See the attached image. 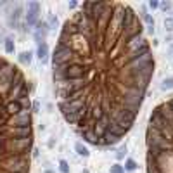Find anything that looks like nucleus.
<instances>
[{
	"instance_id": "nucleus-1",
	"label": "nucleus",
	"mask_w": 173,
	"mask_h": 173,
	"mask_svg": "<svg viewBox=\"0 0 173 173\" xmlns=\"http://www.w3.org/2000/svg\"><path fill=\"white\" fill-rule=\"evenodd\" d=\"M154 66L130 5L83 2L62 24L52 56L61 114L90 146H116L135 125Z\"/></svg>"
},
{
	"instance_id": "nucleus-2",
	"label": "nucleus",
	"mask_w": 173,
	"mask_h": 173,
	"mask_svg": "<svg viewBox=\"0 0 173 173\" xmlns=\"http://www.w3.org/2000/svg\"><path fill=\"white\" fill-rule=\"evenodd\" d=\"M31 149L30 83L14 62L0 56V173H30Z\"/></svg>"
},
{
	"instance_id": "nucleus-3",
	"label": "nucleus",
	"mask_w": 173,
	"mask_h": 173,
	"mask_svg": "<svg viewBox=\"0 0 173 173\" xmlns=\"http://www.w3.org/2000/svg\"><path fill=\"white\" fill-rule=\"evenodd\" d=\"M147 173H173V95L156 106L146 132Z\"/></svg>"
},
{
	"instance_id": "nucleus-4",
	"label": "nucleus",
	"mask_w": 173,
	"mask_h": 173,
	"mask_svg": "<svg viewBox=\"0 0 173 173\" xmlns=\"http://www.w3.org/2000/svg\"><path fill=\"white\" fill-rule=\"evenodd\" d=\"M38 16H40V4H38V2H35V0H33V2H28L26 16H24L28 26H37V23L40 21V19H38Z\"/></svg>"
},
{
	"instance_id": "nucleus-5",
	"label": "nucleus",
	"mask_w": 173,
	"mask_h": 173,
	"mask_svg": "<svg viewBox=\"0 0 173 173\" xmlns=\"http://www.w3.org/2000/svg\"><path fill=\"white\" fill-rule=\"evenodd\" d=\"M49 31H50V28H49V23H47V21H38V23H37V30H35V38H37V43L45 42Z\"/></svg>"
},
{
	"instance_id": "nucleus-6",
	"label": "nucleus",
	"mask_w": 173,
	"mask_h": 173,
	"mask_svg": "<svg viewBox=\"0 0 173 173\" xmlns=\"http://www.w3.org/2000/svg\"><path fill=\"white\" fill-rule=\"evenodd\" d=\"M37 56H38V59H40L42 62L47 59V56H49V45H47V42H42V43H38V47H37Z\"/></svg>"
},
{
	"instance_id": "nucleus-7",
	"label": "nucleus",
	"mask_w": 173,
	"mask_h": 173,
	"mask_svg": "<svg viewBox=\"0 0 173 173\" xmlns=\"http://www.w3.org/2000/svg\"><path fill=\"white\" fill-rule=\"evenodd\" d=\"M75 149H76V152H78L80 156H83V158H88V154H90V152H88V149H86L82 142H76L75 144Z\"/></svg>"
},
{
	"instance_id": "nucleus-8",
	"label": "nucleus",
	"mask_w": 173,
	"mask_h": 173,
	"mask_svg": "<svg viewBox=\"0 0 173 173\" xmlns=\"http://www.w3.org/2000/svg\"><path fill=\"white\" fill-rule=\"evenodd\" d=\"M171 88H173V76L165 78V80H163V83H161V90L168 92V90H171Z\"/></svg>"
},
{
	"instance_id": "nucleus-9",
	"label": "nucleus",
	"mask_w": 173,
	"mask_h": 173,
	"mask_svg": "<svg viewBox=\"0 0 173 173\" xmlns=\"http://www.w3.org/2000/svg\"><path fill=\"white\" fill-rule=\"evenodd\" d=\"M137 166H139V165H137L135 159H126V161H125V166H123V168L126 170V171H135Z\"/></svg>"
},
{
	"instance_id": "nucleus-10",
	"label": "nucleus",
	"mask_w": 173,
	"mask_h": 173,
	"mask_svg": "<svg viewBox=\"0 0 173 173\" xmlns=\"http://www.w3.org/2000/svg\"><path fill=\"white\" fill-rule=\"evenodd\" d=\"M31 56H33V54H31L30 50H28V52H21V54H19V62L30 64L31 62Z\"/></svg>"
},
{
	"instance_id": "nucleus-11",
	"label": "nucleus",
	"mask_w": 173,
	"mask_h": 173,
	"mask_svg": "<svg viewBox=\"0 0 173 173\" xmlns=\"http://www.w3.org/2000/svg\"><path fill=\"white\" fill-rule=\"evenodd\" d=\"M14 49H16V45H14V40L7 38V40H5V52H7V54H12V52H14Z\"/></svg>"
},
{
	"instance_id": "nucleus-12",
	"label": "nucleus",
	"mask_w": 173,
	"mask_h": 173,
	"mask_svg": "<svg viewBox=\"0 0 173 173\" xmlns=\"http://www.w3.org/2000/svg\"><path fill=\"white\" fill-rule=\"evenodd\" d=\"M59 170H61V173H69V165L66 159H61L59 161Z\"/></svg>"
},
{
	"instance_id": "nucleus-13",
	"label": "nucleus",
	"mask_w": 173,
	"mask_h": 173,
	"mask_svg": "<svg viewBox=\"0 0 173 173\" xmlns=\"http://www.w3.org/2000/svg\"><path fill=\"white\" fill-rule=\"evenodd\" d=\"M125 154H126V144H125V146H121L120 149H118V152H116V159H118V161H121V159L125 158Z\"/></svg>"
},
{
	"instance_id": "nucleus-14",
	"label": "nucleus",
	"mask_w": 173,
	"mask_h": 173,
	"mask_svg": "<svg viewBox=\"0 0 173 173\" xmlns=\"http://www.w3.org/2000/svg\"><path fill=\"white\" fill-rule=\"evenodd\" d=\"M111 173H125V168L120 165V163H116V165H113L111 166V170H109Z\"/></svg>"
},
{
	"instance_id": "nucleus-15",
	"label": "nucleus",
	"mask_w": 173,
	"mask_h": 173,
	"mask_svg": "<svg viewBox=\"0 0 173 173\" xmlns=\"http://www.w3.org/2000/svg\"><path fill=\"white\" fill-rule=\"evenodd\" d=\"M165 28H166V30H168V31H173V19H165Z\"/></svg>"
},
{
	"instance_id": "nucleus-16",
	"label": "nucleus",
	"mask_w": 173,
	"mask_h": 173,
	"mask_svg": "<svg viewBox=\"0 0 173 173\" xmlns=\"http://www.w3.org/2000/svg\"><path fill=\"white\" fill-rule=\"evenodd\" d=\"M159 7H161L163 11H170V9H171V4H170V2H163V4H159Z\"/></svg>"
},
{
	"instance_id": "nucleus-17",
	"label": "nucleus",
	"mask_w": 173,
	"mask_h": 173,
	"mask_svg": "<svg viewBox=\"0 0 173 173\" xmlns=\"http://www.w3.org/2000/svg\"><path fill=\"white\" fill-rule=\"evenodd\" d=\"M149 7H151V9H158V7H159V2H158V0H151V2H149Z\"/></svg>"
},
{
	"instance_id": "nucleus-18",
	"label": "nucleus",
	"mask_w": 173,
	"mask_h": 173,
	"mask_svg": "<svg viewBox=\"0 0 173 173\" xmlns=\"http://www.w3.org/2000/svg\"><path fill=\"white\" fill-rule=\"evenodd\" d=\"M54 24L57 26V17H54V16H50V24H49V28H52Z\"/></svg>"
},
{
	"instance_id": "nucleus-19",
	"label": "nucleus",
	"mask_w": 173,
	"mask_h": 173,
	"mask_svg": "<svg viewBox=\"0 0 173 173\" xmlns=\"http://www.w3.org/2000/svg\"><path fill=\"white\" fill-rule=\"evenodd\" d=\"M69 7L75 9V7H78V4H76V2H69Z\"/></svg>"
}]
</instances>
